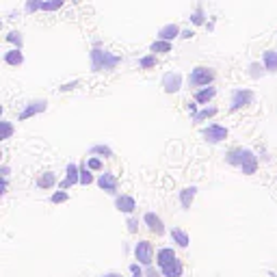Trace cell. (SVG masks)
I'll list each match as a JSON object with an SVG mask.
<instances>
[{"label":"cell","instance_id":"obj_1","mask_svg":"<svg viewBox=\"0 0 277 277\" xmlns=\"http://www.w3.org/2000/svg\"><path fill=\"white\" fill-rule=\"evenodd\" d=\"M121 58L117 55H111L109 50H100V48H93L91 50V69L93 72H111L119 65Z\"/></svg>","mask_w":277,"mask_h":277},{"label":"cell","instance_id":"obj_2","mask_svg":"<svg viewBox=\"0 0 277 277\" xmlns=\"http://www.w3.org/2000/svg\"><path fill=\"white\" fill-rule=\"evenodd\" d=\"M212 80H215V72L210 67H195L188 76V82L193 87H208Z\"/></svg>","mask_w":277,"mask_h":277},{"label":"cell","instance_id":"obj_3","mask_svg":"<svg viewBox=\"0 0 277 277\" xmlns=\"http://www.w3.org/2000/svg\"><path fill=\"white\" fill-rule=\"evenodd\" d=\"M204 139L210 141V143H219V141L227 139V128L219 126V123H212V126H208L204 130Z\"/></svg>","mask_w":277,"mask_h":277},{"label":"cell","instance_id":"obj_4","mask_svg":"<svg viewBox=\"0 0 277 277\" xmlns=\"http://www.w3.org/2000/svg\"><path fill=\"white\" fill-rule=\"evenodd\" d=\"M163 87H165V91H167V93L180 91V87H182V76H180L178 72L165 74V76H163Z\"/></svg>","mask_w":277,"mask_h":277},{"label":"cell","instance_id":"obj_5","mask_svg":"<svg viewBox=\"0 0 277 277\" xmlns=\"http://www.w3.org/2000/svg\"><path fill=\"white\" fill-rule=\"evenodd\" d=\"M134 256H137L139 264H152V243H147V240H141L137 245V249H134Z\"/></svg>","mask_w":277,"mask_h":277},{"label":"cell","instance_id":"obj_6","mask_svg":"<svg viewBox=\"0 0 277 277\" xmlns=\"http://www.w3.org/2000/svg\"><path fill=\"white\" fill-rule=\"evenodd\" d=\"M238 167L243 169V173H247V175L256 173L258 161H256V156H253V152H249V150H243V158H240V165H238Z\"/></svg>","mask_w":277,"mask_h":277},{"label":"cell","instance_id":"obj_7","mask_svg":"<svg viewBox=\"0 0 277 277\" xmlns=\"http://www.w3.org/2000/svg\"><path fill=\"white\" fill-rule=\"evenodd\" d=\"M251 100H253V93L251 91H243V89H238V91H234L232 93V111H236L240 109V106H247V104H251Z\"/></svg>","mask_w":277,"mask_h":277},{"label":"cell","instance_id":"obj_8","mask_svg":"<svg viewBox=\"0 0 277 277\" xmlns=\"http://www.w3.org/2000/svg\"><path fill=\"white\" fill-rule=\"evenodd\" d=\"M44 111H46V100H37V102H31L24 111H22L20 119L24 121V119H28V117H33V115H37V113H44Z\"/></svg>","mask_w":277,"mask_h":277},{"label":"cell","instance_id":"obj_9","mask_svg":"<svg viewBox=\"0 0 277 277\" xmlns=\"http://www.w3.org/2000/svg\"><path fill=\"white\" fill-rule=\"evenodd\" d=\"M65 180L61 182V188H69V186H74L76 182H80V169L76 167V165H67V169H65Z\"/></svg>","mask_w":277,"mask_h":277},{"label":"cell","instance_id":"obj_10","mask_svg":"<svg viewBox=\"0 0 277 277\" xmlns=\"http://www.w3.org/2000/svg\"><path fill=\"white\" fill-rule=\"evenodd\" d=\"M98 184H100V188H104L106 193H115V188H117V178L113 173H102L100 175V180H98Z\"/></svg>","mask_w":277,"mask_h":277},{"label":"cell","instance_id":"obj_11","mask_svg":"<svg viewBox=\"0 0 277 277\" xmlns=\"http://www.w3.org/2000/svg\"><path fill=\"white\" fill-rule=\"evenodd\" d=\"M161 271H163L165 277H180L182 271H184V267H182V262L175 258L173 262H169V264H165V267H161Z\"/></svg>","mask_w":277,"mask_h":277},{"label":"cell","instance_id":"obj_12","mask_svg":"<svg viewBox=\"0 0 277 277\" xmlns=\"http://www.w3.org/2000/svg\"><path fill=\"white\" fill-rule=\"evenodd\" d=\"M145 223H147V227L152 229V232H156V234H163L165 232V225H163V221L158 219V217L154 215V212H147V215L143 217Z\"/></svg>","mask_w":277,"mask_h":277},{"label":"cell","instance_id":"obj_13","mask_svg":"<svg viewBox=\"0 0 277 277\" xmlns=\"http://www.w3.org/2000/svg\"><path fill=\"white\" fill-rule=\"evenodd\" d=\"M115 206H117V210L119 212H132L134 208H137V202H134L132 197H128V195H121V197H117Z\"/></svg>","mask_w":277,"mask_h":277},{"label":"cell","instance_id":"obj_14","mask_svg":"<svg viewBox=\"0 0 277 277\" xmlns=\"http://www.w3.org/2000/svg\"><path fill=\"white\" fill-rule=\"evenodd\" d=\"M195 193H197L195 186H188V188H184V191H180V202H182V208L184 210L191 208L193 199H195Z\"/></svg>","mask_w":277,"mask_h":277},{"label":"cell","instance_id":"obj_15","mask_svg":"<svg viewBox=\"0 0 277 277\" xmlns=\"http://www.w3.org/2000/svg\"><path fill=\"white\" fill-rule=\"evenodd\" d=\"M178 35H180V28L175 26V24H167V26H163L161 31H158V37H161V39H167V41L175 39Z\"/></svg>","mask_w":277,"mask_h":277},{"label":"cell","instance_id":"obj_16","mask_svg":"<svg viewBox=\"0 0 277 277\" xmlns=\"http://www.w3.org/2000/svg\"><path fill=\"white\" fill-rule=\"evenodd\" d=\"M264 67H267V72H277V50L264 52Z\"/></svg>","mask_w":277,"mask_h":277},{"label":"cell","instance_id":"obj_17","mask_svg":"<svg viewBox=\"0 0 277 277\" xmlns=\"http://www.w3.org/2000/svg\"><path fill=\"white\" fill-rule=\"evenodd\" d=\"M22 61H24V56H22L20 50H11V52L4 55V63H7V65L17 67V65H22Z\"/></svg>","mask_w":277,"mask_h":277},{"label":"cell","instance_id":"obj_18","mask_svg":"<svg viewBox=\"0 0 277 277\" xmlns=\"http://www.w3.org/2000/svg\"><path fill=\"white\" fill-rule=\"evenodd\" d=\"M215 87H206V89H202V91H197L195 93V102H199V104H206V102H210L212 98H215Z\"/></svg>","mask_w":277,"mask_h":277},{"label":"cell","instance_id":"obj_19","mask_svg":"<svg viewBox=\"0 0 277 277\" xmlns=\"http://www.w3.org/2000/svg\"><path fill=\"white\" fill-rule=\"evenodd\" d=\"M156 260H158L161 267H165V264H169V262L175 260V253H173V249H161V251H158V256H156Z\"/></svg>","mask_w":277,"mask_h":277},{"label":"cell","instance_id":"obj_20","mask_svg":"<svg viewBox=\"0 0 277 277\" xmlns=\"http://www.w3.org/2000/svg\"><path fill=\"white\" fill-rule=\"evenodd\" d=\"M171 238H173L180 247H188V234L184 232V229H173V232H171Z\"/></svg>","mask_w":277,"mask_h":277},{"label":"cell","instance_id":"obj_21","mask_svg":"<svg viewBox=\"0 0 277 277\" xmlns=\"http://www.w3.org/2000/svg\"><path fill=\"white\" fill-rule=\"evenodd\" d=\"M55 182H56L55 173H52V171H46V173L39 178V182H37V184H39L41 188H50V186H55Z\"/></svg>","mask_w":277,"mask_h":277},{"label":"cell","instance_id":"obj_22","mask_svg":"<svg viewBox=\"0 0 277 277\" xmlns=\"http://www.w3.org/2000/svg\"><path fill=\"white\" fill-rule=\"evenodd\" d=\"M150 50L154 52V55H156V52H169V50H171V44H169L167 39H161V41H154V44L150 46Z\"/></svg>","mask_w":277,"mask_h":277},{"label":"cell","instance_id":"obj_23","mask_svg":"<svg viewBox=\"0 0 277 277\" xmlns=\"http://www.w3.org/2000/svg\"><path fill=\"white\" fill-rule=\"evenodd\" d=\"M93 182V175H91V171L87 169V163L85 165H80V184H91Z\"/></svg>","mask_w":277,"mask_h":277},{"label":"cell","instance_id":"obj_24","mask_svg":"<svg viewBox=\"0 0 277 277\" xmlns=\"http://www.w3.org/2000/svg\"><path fill=\"white\" fill-rule=\"evenodd\" d=\"M63 2H65V0H44L41 11H56L58 7H63Z\"/></svg>","mask_w":277,"mask_h":277},{"label":"cell","instance_id":"obj_25","mask_svg":"<svg viewBox=\"0 0 277 277\" xmlns=\"http://www.w3.org/2000/svg\"><path fill=\"white\" fill-rule=\"evenodd\" d=\"M212 115H217V109H215V106H210V109L199 111L197 115H193V119H195V121H204V119H208V117H212Z\"/></svg>","mask_w":277,"mask_h":277},{"label":"cell","instance_id":"obj_26","mask_svg":"<svg viewBox=\"0 0 277 277\" xmlns=\"http://www.w3.org/2000/svg\"><path fill=\"white\" fill-rule=\"evenodd\" d=\"M91 154H104L106 158H111V156H113V152H111V147H106V145H93L91 147Z\"/></svg>","mask_w":277,"mask_h":277},{"label":"cell","instance_id":"obj_27","mask_svg":"<svg viewBox=\"0 0 277 277\" xmlns=\"http://www.w3.org/2000/svg\"><path fill=\"white\" fill-rule=\"evenodd\" d=\"M240 158H243V150H232L227 156V163L229 165H240Z\"/></svg>","mask_w":277,"mask_h":277},{"label":"cell","instance_id":"obj_28","mask_svg":"<svg viewBox=\"0 0 277 277\" xmlns=\"http://www.w3.org/2000/svg\"><path fill=\"white\" fill-rule=\"evenodd\" d=\"M139 65L143 67V69H150V67L156 65V58H154V56H143V58L139 61Z\"/></svg>","mask_w":277,"mask_h":277},{"label":"cell","instance_id":"obj_29","mask_svg":"<svg viewBox=\"0 0 277 277\" xmlns=\"http://www.w3.org/2000/svg\"><path fill=\"white\" fill-rule=\"evenodd\" d=\"M41 4H44V0H28V2H26V11H28V13H33V11L41 9Z\"/></svg>","mask_w":277,"mask_h":277},{"label":"cell","instance_id":"obj_30","mask_svg":"<svg viewBox=\"0 0 277 277\" xmlns=\"http://www.w3.org/2000/svg\"><path fill=\"white\" fill-rule=\"evenodd\" d=\"M7 39L11 41V44H17V48H20V46H22V33H17V31L9 33V35H7Z\"/></svg>","mask_w":277,"mask_h":277},{"label":"cell","instance_id":"obj_31","mask_svg":"<svg viewBox=\"0 0 277 277\" xmlns=\"http://www.w3.org/2000/svg\"><path fill=\"white\" fill-rule=\"evenodd\" d=\"M191 20H193V24H197V26H199V24H204V11H202V9H197L195 13L191 15Z\"/></svg>","mask_w":277,"mask_h":277},{"label":"cell","instance_id":"obj_32","mask_svg":"<svg viewBox=\"0 0 277 277\" xmlns=\"http://www.w3.org/2000/svg\"><path fill=\"white\" fill-rule=\"evenodd\" d=\"M67 199V193L65 191H58V193H55V195H52V202L55 204H63Z\"/></svg>","mask_w":277,"mask_h":277},{"label":"cell","instance_id":"obj_33","mask_svg":"<svg viewBox=\"0 0 277 277\" xmlns=\"http://www.w3.org/2000/svg\"><path fill=\"white\" fill-rule=\"evenodd\" d=\"M2 130H4V134H2V139H9L11 134H13V126H11L9 121H2Z\"/></svg>","mask_w":277,"mask_h":277},{"label":"cell","instance_id":"obj_34","mask_svg":"<svg viewBox=\"0 0 277 277\" xmlns=\"http://www.w3.org/2000/svg\"><path fill=\"white\" fill-rule=\"evenodd\" d=\"M87 165H89V169H93V171H98V169H102V163H100L98 158H89V163H87Z\"/></svg>","mask_w":277,"mask_h":277},{"label":"cell","instance_id":"obj_35","mask_svg":"<svg viewBox=\"0 0 277 277\" xmlns=\"http://www.w3.org/2000/svg\"><path fill=\"white\" fill-rule=\"evenodd\" d=\"M76 85H78V82H67V85H63V87H61V91H69V89H74Z\"/></svg>","mask_w":277,"mask_h":277},{"label":"cell","instance_id":"obj_36","mask_svg":"<svg viewBox=\"0 0 277 277\" xmlns=\"http://www.w3.org/2000/svg\"><path fill=\"white\" fill-rule=\"evenodd\" d=\"M128 229H130V232H137V221H128Z\"/></svg>","mask_w":277,"mask_h":277},{"label":"cell","instance_id":"obj_37","mask_svg":"<svg viewBox=\"0 0 277 277\" xmlns=\"http://www.w3.org/2000/svg\"><path fill=\"white\" fill-rule=\"evenodd\" d=\"M130 271H132V273H134V275H141V269L137 267V264H132V267H130Z\"/></svg>","mask_w":277,"mask_h":277},{"label":"cell","instance_id":"obj_38","mask_svg":"<svg viewBox=\"0 0 277 277\" xmlns=\"http://www.w3.org/2000/svg\"><path fill=\"white\" fill-rule=\"evenodd\" d=\"M182 37H184V39H191V37H193V31H184V33H182Z\"/></svg>","mask_w":277,"mask_h":277},{"label":"cell","instance_id":"obj_39","mask_svg":"<svg viewBox=\"0 0 277 277\" xmlns=\"http://www.w3.org/2000/svg\"><path fill=\"white\" fill-rule=\"evenodd\" d=\"M102 277H121V275H117V273H106V275H102Z\"/></svg>","mask_w":277,"mask_h":277},{"label":"cell","instance_id":"obj_40","mask_svg":"<svg viewBox=\"0 0 277 277\" xmlns=\"http://www.w3.org/2000/svg\"><path fill=\"white\" fill-rule=\"evenodd\" d=\"M134 277H141V275H134Z\"/></svg>","mask_w":277,"mask_h":277}]
</instances>
